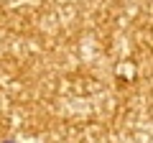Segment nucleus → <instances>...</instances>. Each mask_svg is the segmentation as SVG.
I'll use <instances>...</instances> for the list:
<instances>
[{
	"instance_id": "obj_1",
	"label": "nucleus",
	"mask_w": 153,
	"mask_h": 143,
	"mask_svg": "<svg viewBox=\"0 0 153 143\" xmlns=\"http://www.w3.org/2000/svg\"><path fill=\"white\" fill-rule=\"evenodd\" d=\"M8 143H13V141H8Z\"/></svg>"
}]
</instances>
